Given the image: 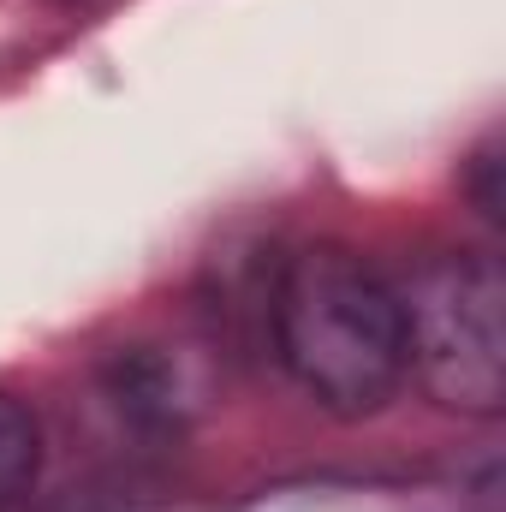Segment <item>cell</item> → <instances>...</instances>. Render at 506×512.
I'll list each match as a JSON object with an SVG mask.
<instances>
[{
	"instance_id": "1",
	"label": "cell",
	"mask_w": 506,
	"mask_h": 512,
	"mask_svg": "<svg viewBox=\"0 0 506 512\" xmlns=\"http://www.w3.org/2000/svg\"><path fill=\"white\" fill-rule=\"evenodd\" d=\"M274 358L328 417H376L405 387V316L376 262L316 239L274 268L268 286Z\"/></svg>"
},
{
	"instance_id": "2",
	"label": "cell",
	"mask_w": 506,
	"mask_h": 512,
	"mask_svg": "<svg viewBox=\"0 0 506 512\" xmlns=\"http://www.w3.org/2000/svg\"><path fill=\"white\" fill-rule=\"evenodd\" d=\"M405 316V376L459 417L506 405V280L489 251H429L393 280Z\"/></svg>"
},
{
	"instance_id": "3",
	"label": "cell",
	"mask_w": 506,
	"mask_h": 512,
	"mask_svg": "<svg viewBox=\"0 0 506 512\" xmlns=\"http://www.w3.org/2000/svg\"><path fill=\"white\" fill-rule=\"evenodd\" d=\"M36 471H42V423L18 393L0 387V512H12L36 489Z\"/></svg>"
}]
</instances>
